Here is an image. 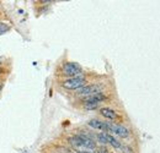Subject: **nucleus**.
<instances>
[{"label":"nucleus","instance_id":"obj_1","mask_svg":"<svg viewBox=\"0 0 160 153\" xmlns=\"http://www.w3.org/2000/svg\"><path fill=\"white\" fill-rule=\"evenodd\" d=\"M69 143L79 152H86L89 150H96V143L86 135H75L69 138Z\"/></svg>","mask_w":160,"mask_h":153},{"label":"nucleus","instance_id":"obj_2","mask_svg":"<svg viewBox=\"0 0 160 153\" xmlns=\"http://www.w3.org/2000/svg\"><path fill=\"white\" fill-rule=\"evenodd\" d=\"M59 75L67 78H72V77H77L84 75V70L81 67V65L74 61H67L64 63L59 69Z\"/></svg>","mask_w":160,"mask_h":153},{"label":"nucleus","instance_id":"obj_3","mask_svg":"<svg viewBox=\"0 0 160 153\" xmlns=\"http://www.w3.org/2000/svg\"><path fill=\"white\" fill-rule=\"evenodd\" d=\"M88 82V78L81 75V76H77V77H72V78H65L63 81H60L59 85L64 90H69V91H77L81 88L82 86H85Z\"/></svg>","mask_w":160,"mask_h":153},{"label":"nucleus","instance_id":"obj_4","mask_svg":"<svg viewBox=\"0 0 160 153\" xmlns=\"http://www.w3.org/2000/svg\"><path fill=\"white\" fill-rule=\"evenodd\" d=\"M98 92H101V85H99V83H91V85H85L81 88L77 90L75 95L80 97V98H84V97L95 95Z\"/></svg>","mask_w":160,"mask_h":153},{"label":"nucleus","instance_id":"obj_5","mask_svg":"<svg viewBox=\"0 0 160 153\" xmlns=\"http://www.w3.org/2000/svg\"><path fill=\"white\" fill-rule=\"evenodd\" d=\"M107 99V96L101 91V92H98L95 95H91V96L84 97L81 98V103H96V104H100L102 102H105Z\"/></svg>","mask_w":160,"mask_h":153},{"label":"nucleus","instance_id":"obj_6","mask_svg":"<svg viewBox=\"0 0 160 153\" xmlns=\"http://www.w3.org/2000/svg\"><path fill=\"white\" fill-rule=\"evenodd\" d=\"M108 125H110V131L113 132L115 135L120 136L122 138H126L129 136V130L127 128L118 125V124H113V123H108Z\"/></svg>","mask_w":160,"mask_h":153},{"label":"nucleus","instance_id":"obj_7","mask_svg":"<svg viewBox=\"0 0 160 153\" xmlns=\"http://www.w3.org/2000/svg\"><path fill=\"white\" fill-rule=\"evenodd\" d=\"M88 125L95 130H100V131H103V132H110V125L107 121H100L98 119H92L88 123Z\"/></svg>","mask_w":160,"mask_h":153},{"label":"nucleus","instance_id":"obj_8","mask_svg":"<svg viewBox=\"0 0 160 153\" xmlns=\"http://www.w3.org/2000/svg\"><path fill=\"white\" fill-rule=\"evenodd\" d=\"M100 114L108 119V120H120V115L117 114V112H115L113 109L111 108H107V107H103V108H100Z\"/></svg>","mask_w":160,"mask_h":153},{"label":"nucleus","instance_id":"obj_9","mask_svg":"<svg viewBox=\"0 0 160 153\" xmlns=\"http://www.w3.org/2000/svg\"><path fill=\"white\" fill-rule=\"evenodd\" d=\"M107 142L113 147V148H121L122 147V143H121L120 141L116 138V137H113L112 135H110V134H107Z\"/></svg>","mask_w":160,"mask_h":153},{"label":"nucleus","instance_id":"obj_10","mask_svg":"<svg viewBox=\"0 0 160 153\" xmlns=\"http://www.w3.org/2000/svg\"><path fill=\"white\" fill-rule=\"evenodd\" d=\"M99 107H100V104H96V103H84L82 104V108L86 110H95Z\"/></svg>","mask_w":160,"mask_h":153},{"label":"nucleus","instance_id":"obj_11","mask_svg":"<svg viewBox=\"0 0 160 153\" xmlns=\"http://www.w3.org/2000/svg\"><path fill=\"white\" fill-rule=\"evenodd\" d=\"M96 138L99 140V142H101L102 145H106V143H108V142H107V134H106V132H101V134H98V135H96Z\"/></svg>","mask_w":160,"mask_h":153},{"label":"nucleus","instance_id":"obj_12","mask_svg":"<svg viewBox=\"0 0 160 153\" xmlns=\"http://www.w3.org/2000/svg\"><path fill=\"white\" fill-rule=\"evenodd\" d=\"M9 30H10V25L4 23V22H0V35H2V33H5V32H8Z\"/></svg>","mask_w":160,"mask_h":153},{"label":"nucleus","instance_id":"obj_13","mask_svg":"<svg viewBox=\"0 0 160 153\" xmlns=\"http://www.w3.org/2000/svg\"><path fill=\"white\" fill-rule=\"evenodd\" d=\"M95 153H108V150H107V147H105V146H100V147L96 148Z\"/></svg>","mask_w":160,"mask_h":153},{"label":"nucleus","instance_id":"obj_14","mask_svg":"<svg viewBox=\"0 0 160 153\" xmlns=\"http://www.w3.org/2000/svg\"><path fill=\"white\" fill-rule=\"evenodd\" d=\"M121 150H122V152L123 153H133L132 148H131V147H128V146H122V147H121Z\"/></svg>","mask_w":160,"mask_h":153},{"label":"nucleus","instance_id":"obj_15","mask_svg":"<svg viewBox=\"0 0 160 153\" xmlns=\"http://www.w3.org/2000/svg\"><path fill=\"white\" fill-rule=\"evenodd\" d=\"M2 86H4V83H2V82H1V81H0V91H1V90H2Z\"/></svg>","mask_w":160,"mask_h":153},{"label":"nucleus","instance_id":"obj_16","mask_svg":"<svg viewBox=\"0 0 160 153\" xmlns=\"http://www.w3.org/2000/svg\"><path fill=\"white\" fill-rule=\"evenodd\" d=\"M4 72V70H2V67H0V74H2Z\"/></svg>","mask_w":160,"mask_h":153},{"label":"nucleus","instance_id":"obj_17","mask_svg":"<svg viewBox=\"0 0 160 153\" xmlns=\"http://www.w3.org/2000/svg\"><path fill=\"white\" fill-rule=\"evenodd\" d=\"M75 153H88V152H79V151H77Z\"/></svg>","mask_w":160,"mask_h":153}]
</instances>
